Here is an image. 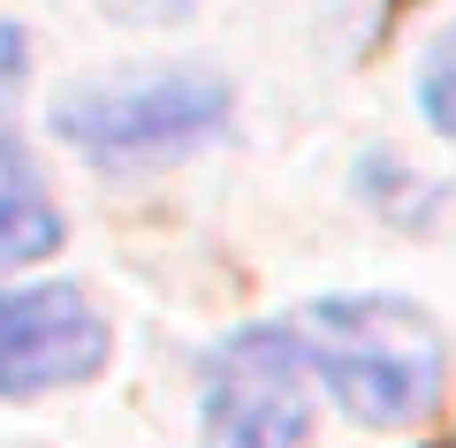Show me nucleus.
Listing matches in <instances>:
<instances>
[{
	"label": "nucleus",
	"instance_id": "obj_2",
	"mask_svg": "<svg viewBox=\"0 0 456 448\" xmlns=\"http://www.w3.org/2000/svg\"><path fill=\"white\" fill-rule=\"evenodd\" d=\"M236 114V92L221 77H198V69H175V77H145V84H107V92H77L61 99L53 129L77 144L84 160L107 167H137V160H175L191 144H206L213 129Z\"/></svg>",
	"mask_w": 456,
	"mask_h": 448
},
{
	"label": "nucleus",
	"instance_id": "obj_3",
	"mask_svg": "<svg viewBox=\"0 0 456 448\" xmlns=\"http://www.w3.org/2000/svg\"><path fill=\"white\" fill-rule=\"evenodd\" d=\"M312 357L281 320L236 327L206 357V448H305L312 433Z\"/></svg>",
	"mask_w": 456,
	"mask_h": 448
},
{
	"label": "nucleus",
	"instance_id": "obj_8",
	"mask_svg": "<svg viewBox=\"0 0 456 448\" xmlns=\"http://www.w3.org/2000/svg\"><path fill=\"white\" fill-rule=\"evenodd\" d=\"M107 16H122V23H175V16H191V0H99Z\"/></svg>",
	"mask_w": 456,
	"mask_h": 448
},
{
	"label": "nucleus",
	"instance_id": "obj_5",
	"mask_svg": "<svg viewBox=\"0 0 456 448\" xmlns=\"http://www.w3.org/2000/svg\"><path fill=\"white\" fill-rule=\"evenodd\" d=\"M53 243H61V213L46 198V175L16 137H0V273L46 258Z\"/></svg>",
	"mask_w": 456,
	"mask_h": 448
},
{
	"label": "nucleus",
	"instance_id": "obj_7",
	"mask_svg": "<svg viewBox=\"0 0 456 448\" xmlns=\"http://www.w3.org/2000/svg\"><path fill=\"white\" fill-rule=\"evenodd\" d=\"M23 77H31V46H23V31L8 16H0V114L23 99Z\"/></svg>",
	"mask_w": 456,
	"mask_h": 448
},
{
	"label": "nucleus",
	"instance_id": "obj_4",
	"mask_svg": "<svg viewBox=\"0 0 456 448\" xmlns=\"http://www.w3.org/2000/svg\"><path fill=\"white\" fill-rule=\"evenodd\" d=\"M114 335L99 305L69 281L8 289L0 297V395H46V387H77L107 365Z\"/></svg>",
	"mask_w": 456,
	"mask_h": 448
},
{
	"label": "nucleus",
	"instance_id": "obj_1",
	"mask_svg": "<svg viewBox=\"0 0 456 448\" xmlns=\"http://www.w3.org/2000/svg\"><path fill=\"white\" fill-rule=\"evenodd\" d=\"M305 357L358 426H419L449 380V342L411 297H327L305 312Z\"/></svg>",
	"mask_w": 456,
	"mask_h": 448
},
{
	"label": "nucleus",
	"instance_id": "obj_6",
	"mask_svg": "<svg viewBox=\"0 0 456 448\" xmlns=\"http://www.w3.org/2000/svg\"><path fill=\"white\" fill-rule=\"evenodd\" d=\"M419 107L441 137H456V23L426 46V69H419Z\"/></svg>",
	"mask_w": 456,
	"mask_h": 448
}]
</instances>
